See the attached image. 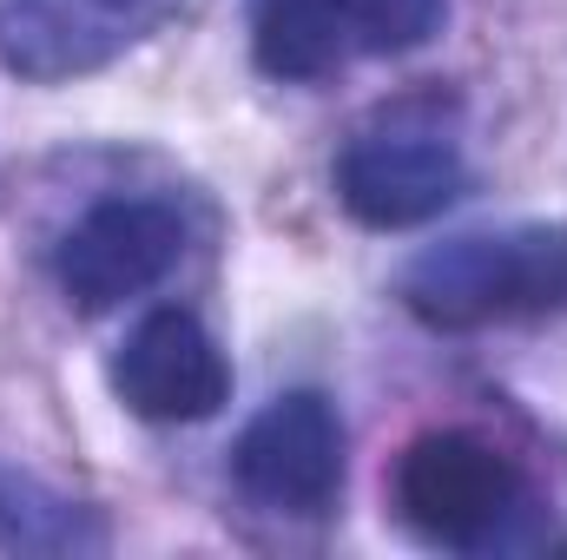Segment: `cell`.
<instances>
[{"label": "cell", "instance_id": "1", "mask_svg": "<svg viewBox=\"0 0 567 560\" xmlns=\"http://www.w3.org/2000/svg\"><path fill=\"white\" fill-rule=\"evenodd\" d=\"M403 303L429 330H495L567 310V225H502L429 245L403 271Z\"/></svg>", "mask_w": 567, "mask_h": 560}, {"label": "cell", "instance_id": "2", "mask_svg": "<svg viewBox=\"0 0 567 560\" xmlns=\"http://www.w3.org/2000/svg\"><path fill=\"white\" fill-rule=\"evenodd\" d=\"M396 521L442 554H488L528 515V475L508 448L475 428H429L396 455Z\"/></svg>", "mask_w": 567, "mask_h": 560}, {"label": "cell", "instance_id": "3", "mask_svg": "<svg viewBox=\"0 0 567 560\" xmlns=\"http://www.w3.org/2000/svg\"><path fill=\"white\" fill-rule=\"evenodd\" d=\"M468 191V158L442 100H403L337 152V198L370 231H410Z\"/></svg>", "mask_w": 567, "mask_h": 560}, {"label": "cell", "instance_id": "4", "mask_svg": "<svg viewBox=\"0 0 567 560\" xmlns=\"http://www.w3.org/2000/svg\"><path fill=\"white\" fill-rule=\"evenodd\" d=\"M185 258V218L165 198H100L86 205L60 245H53V283L73 310L100 317L120 310L178 271Z\"/></svg>", "mask_w": 567, "mask_h": 560}, {"label": "cell", "instance_id": "5", "mask_svg": "<svg viewBox=\"0 0 567 560\" xmlns=\"http://www.w3.org/2000/svg\"><path fill=\"white\" fill-rule=\"evenodd\" d=\"M185 0H0V66L60 86L145 46Z\"/></svg>", "mask_w": 567, "mask_h": 560}, {"label": "cell", "instance_id": "6", "mask_svg": "<svg viewBox=\"0 0 567 560\" xmlns=\"http://www.w3.org/2000/svg\"><path fill=\"white\" fill-rule=\"evenodd\" d=\"M238 488L271 515H323L343 488V416L317 390H290L245 422L231 448Z\"/></svg>", "mask_w": 567, "mask_h": 560}, {"label": "cell", "instance_id": "7", "mask_svg": "<svg viewBox=\"0 0 567 560\" xmlns=\"http://www.w3.org/2000/svg\"><path fill=\"white\" fill-rule=\"evenodd\" d=\"M113 390L145 422H212L231 403V363L192 310L158 303L126 330L113 356Z\"/></svg>", "mask_w": 567, "mask_h": 560}, {"label": "cell", "instance_id": "8", "mask_svg": "<svg viewBox=\"0 0 567 560\" xmlns=\"http://www.w3.org/2000/svg\"><path fill=\"white\" fill-rule=\"evenodd\" d=\"M251 53L271 80H330L357 60L343 0H251Z\"/></svg>", "mask_w": 567, "mask_h": 560}, {"label": "cell", "instance_id": "9", "mask_svg": "<svg viewBox=\"0 0 567 560\" xmlns=\"http://www.w3.org/2000/svg\"><path fill=\"white\" fill-rule=\"evenodd\" d=\"M0 548H27V554H93L106 548V528L93 521V508L66 501L60 488L0 468Z\"/></svg>", "mask_w": 567, "mask_h": 560}, {"label": "cell", "instance_id": "10", "mask_svg": "<svg viewBox=\"0 0 567 560\" xmlns=\"http://www.w3.org/2000/svg\"><path fill=\"white\" fill-rule=\"evenodd\" d=\"M449 0H343L357 53H410L442 27Z\"/></svg>", "mask_w": 567, "mask_h": 560}]
</instances>
